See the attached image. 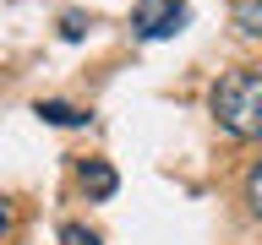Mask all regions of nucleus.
<instances>
[{"mask_svg":"<svg viewBox=\"0 0 262 245\" xmlns=\"http://www.w3.org/2000/svg\"><path fill=\"white\" fill-rule=\"evenodd\" d=\"M213 120L229 136H241V142L262 136V71L257 65L219 77V87H213Z\"/></svg>","mask_w":262,"mask_h":245,"instance_id":"f257e3e1","label":"nucleus"},{"mask_svg":"<svg viewBox=\"0 0 262 245\" xmlns=\"http://www.w3.org/2000/svg\"><path fill=\"white\" fill-rule=\"evenodd\" d=\"M186 0H137V11H131V33L137 38H175L180 28H186Z\"/></svg>","mask_w":262,"mask_h":245,"instance_id":"f03ea898","label":"nucleus"},{"mask_svg":"<svg viewBox=\"0 0 262 245\" xmlns=\"http://www.w3.org/2000/svg\"><path fill=\"white\" fill-rule=\"evenodd\" d=\"M82 191L93 196V202L115 196V169H110V163H98V158H88V163H82Z\"/></svg>","mask_w":262,"mask_h":245,"instance_id":"7ed1b4c3","label":"nucleus"},{"mask_svg":"<svg viewBox=\"0 0 262 245\" xmlns=\"http://www.w3.org/2000/svg\"><path fill=\"white\" fill-rule=\"evenodd\" d=\"M235 28L246 33V38H262V0H235Z\"/></svg>","mask_w":262,"mask_h":245,"instance_id":"20e7f679","label":"nucleus"},{"mask_svg":"<svg viewBox=\"0 0 262 245\" xmlns=\"http://www.w3.org/2000/svg\"><path fill=\"white\" fill-rule=\"evenodd\" d=\"M38 114H44L49 126H88V114H82V109H71V104H55V98H49V104H38Z\"/></svg>","mask_w":262,"mask_h":245,"instance_id":"39448f33","label":"nucleus"},{"mask_svg":"<svg viewBox=\"0 0 262 245\" xmlns=\"http://www.w3.org/2000/svg\"><path fill=\"white\" fill-rule=\"evenodd\" d=\"M246 202H251V212L262 218V158L251 163V175H246Z\"/></svg>","mask_w":262,"mask_h":245,"instance_id":"423d86ee","label":"nucleus"},{"mask_svg":"<svg viewBox=\"0 0 262 245\" xmlns=\"http://www.w3.org/2000/svg\"><path fill=\"white\" fill-rule=\"evenodd\" d=\"M60 240H66V245H104L98 234H88L82 224H66V234H60Z\"/></svg>","mask_w":262,"mask_h":245,"instance_id":"0eeeda50","label":"nucleus"},{"mask_svg":"<svg viewBox=\"0 0 262 245\" xmlns=\"http://www.w3.org/2000/svg\"><path fill=\"white\" fill-rule=\"evenodd\" d=\"M6 229H11V218H6V212H0V234H6Z\"/></svg>","mask_w":262,"mask_h":245,"instance_id":"6e6552de","label":"nucleus"}]
</instances>
